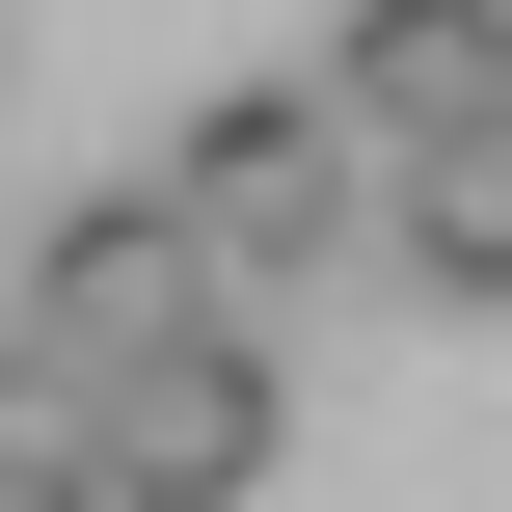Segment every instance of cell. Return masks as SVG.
I'll list each match as a JSON object with an SVG mask.
<instances>
[{"label":"cell","instance_id":"obj_1","mask_svg":"<svg viewBox=\"0 0 512 512\" xmlns=\"http://www.w3.org/2000/svg\"><path fill=\"white\" fill-rule=\"evenodd\" d=\"M135 189H162V216H189V270H216V297H243V270H324V243H351V189H378V162H351V135H324V81H216V108H189V135H162V162H135Z\"/></svg>","mask_w":512,"mask_h":512},{"label":"cell","instance_id":"obj_2","mask_svg":"<svg viewBox=\"0 0 512 512\" xmlns=\"http://www.w3.org/2000/svg\"><path fill=\"white\" fill-rule=\"evenodd\" d=\"M270 324H189V351H135V378H81V512H243L270 486Z\"/></svg>","mask_w":512,"mask_h":512},{"label":"cell","instance_id":"obj_3","mask_svg":"<svg viewBox=\"0 0 512 512\" xmlns=\"http://www.w3.org/2000/svg\"><path fill=\"white\" fill-rule=\"evenodd\" d=\"M0 324H27V351H81V378H135V351H189V324H243V297L189 270V216H162V189H54Z\"/></svg>","mask_w":512,"mask_h":512},{"label":"cell","instance_id":"obj_4","mask_svg":"<svg viewBox=\"0 0 512 512\" xmlns=\"http://www.w3.org/2000/svg\"><path fill=\"white\" fill-rule=\"evenodd\" d=\"M297 81H324L351 162H432V135H486V108H512V0H324Z\"/></svg>","mask_w":512,"mask_h":512},{"label":"cell","instance_id":"obj_5","mask_svg":"<svg viewBox=\"0 0 512 512\" xmlns=\"http://www.w3.org/2000/svg\"><path fill=\"white\" fill-rule=\"evenodd\" d=\"M351 243H378L405 297H512V108H486V135H432V162H378Z\"/></svg>","mask_w":512,"mask_h":512},{"label":"cell","instance_id":"obj_6","mask_svg":"<svg viewBox=\"0 0 512 512\" xmlns=\"http://www.w3.org/2000/svg\"><path fill=\"white\" fill-rule=\"evenodd\" d=\"M0 486H81V351L0 324Z\"/></svg>","mask_w":512,"mask_h":512}]
</instances>
